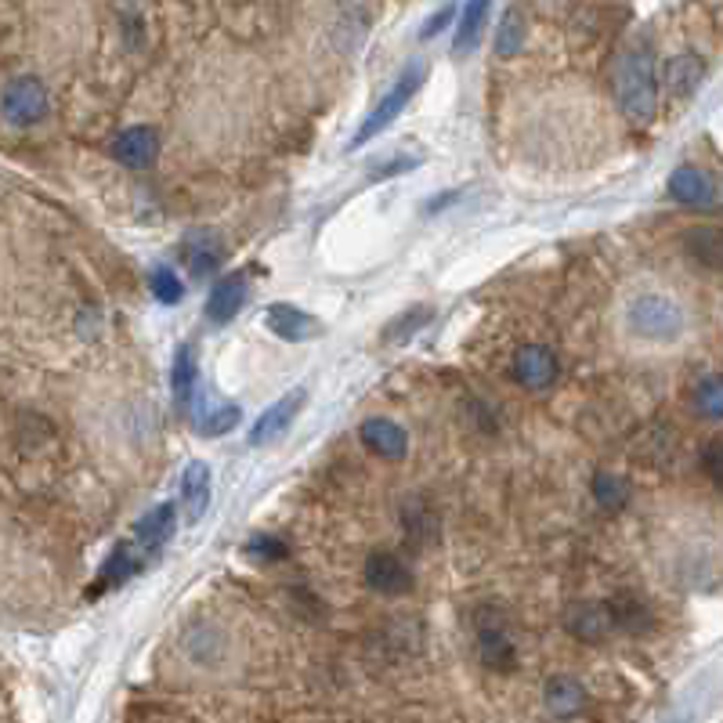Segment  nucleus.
Returning <instances> with one entry per match:
<instances>
[{"instance_id":"15","label":"nucleus","mask_w":723,"mask_h":723,"mask_svg":"<svg viewBox=\"0 0 723 723\" xmlns=\"http://www.w3.org/2000/svg\"><path fill=\"white\" fill-rule=\"evenodd\" d=\"M174 528H177V511H174V503L152 506V511L135 525L138 547H141V550H149V553H152V550H160L163 543H167V539L174 536Z\"/></svg>"},{"instance_id":"25","label":"nucleus","mask_w":723,"mask_h":723,"mask_svg":"<svg viewBox=\"0 0 723 723\" xmlns=\"http://www.w3.org/2000/svg\"><path fill=\"white\" fill-rule=\"evenodd\" d=\"M594 495H597L600 511H622L626 500H630V485H626V478H619V474L600 470L594 478Z\"/></svg>"},{"instance_id":"17","label":"nucleus","mask_w":723,"mask_h":723,"mask_svg":"<svg viewBox=\"0 0 723 723\" xmlns=\"http://www.w3.org/2000/svg\"><path fill=\"white\" fill-rule=\"evenodd\" d=\"M543 698H547V709L553 716H575L579 709L586 705V687L575 677H553V680H547Z\"/></svg>"},{"instance_id":"4","label":"nucleus","mask_w":723,"mask_h":723,"mask_svg":"<svg viewBox=\"0 0 723 723\" xmlns=\"http://www.w3.org/2000/svg\"><path fill=\"white\" fill-rule=\"evenodd\" d=\"M47 88L37 77H15L8 80L4 94H0V113H4L8 124L15 127H33L47 116Z\"/></svg>"},{"instance_id":"13","label":"nucleus","mask_w":723,"mask_h":723,"mask_svg":"<svg viewBox=\"0 0 723 723\" xmlns=\"http://www.w3.org/2000/svg\"><path fill=\"white\" fill-rule=\"evenodd\" d=\"M246 304V279L243 276H221L207 293V318L213 326L232 323Z\"/></svg>"},{"instance_id":"23","label":"nucleus","mask_w":723,"mask_h":723,"mask_svg":"<svg viewBox=\"0 0 723 723\" xmlns=\"http://www.w3.org/2000/svg\"><path fill=\"white\" fill-rule=\"evenodd\" d=\"M481 662L489 669L511 673L514 662H517V651L511 644V637H506L503 630H481Z\"/></svg>"},{"instance_id":"26","label":"nucleus","mask_w":723,"mask_h":723,"mask_svg":"<svg viewBox=\"0 0 723 723\" xmlns=\"http://www.w3.org/2000/svg\"><path fill=\"white\" fill-rule=\"evenodd\" d=\"M431 315H434V312H431L427 304L412 307V312H406V315H398L395 323L384 329V343H409V337H417L420 329L431 323Z\"/></svg>"},{"instance_id":"24","label":"nucleus","mask_w":723,"mask_h":723,"mask_svg":"<svg viewBox=\"0 0 723 723\" xmlns=\"http://www.w3.org/2000/svg\"><path fill=\"white\" fill-rule=\"evenodd\" d=\"M243 420V409L235 406V401H218V406H210L203 417H199V434L203 438H221V434H229V431H235V423Z\"/></svg>"},{"instance_id":"7","label":"nucleus","mask_w":723,"mask_h":723,"mask_svg":"<svg viewBox=\"0 0 723 723\" xmlns=\"http://www.w3.org/2000/svg\"><path fill=\"white\" fill-rule=\"evenodd\" d=\"M265 326L287 343H304V340L323 337V323H318L315 315H307L304 307H293V304H268Z\"/></svg>"},{"instance_id":"31","label":"nucleus","mask_w":723,"mask_h":723,"mask_svg":"<svg viewBox=\"0 0 723 723\" xmlns=\"http://www.w3.org/2000/svg\"><path fill=\"white\" fill-rule=\"evenodd\" d=\"M453 11H456V4H445L442 11H434V15L427 19V26H423V33H420V37H423V40H431L434 33H442V30L448 26V19H453Z\"/></svg>"},{"instance_id":"18","label":"nucleus","mask_w":723,"mask_h":723,"mask_svg":"<svg viewBox=\"0 0 723 723\" xmlns=\"http://www.w3.org/2000/svg\"><path fill=\"white\" fill-rule=\"evenodd\" d=\"M705 77V66L698 55H677L666 62V88L677 94V98H687V94H695L698 84H702Z\"/></svg>"},{"instance_id":"3","label":"nucleus","mask_w":723,"mask_h":723,"mask_svg":"<svg viewBox=\"0 0 723 723\" xmlns=\"http://www.w3.org/2000/svg\"><path fill=\"white\" fill-rule=\"evenodd\" d=\"M423 80H427V66L423 62H409L406 69L398 73V80L390 84V91L381 98V105L370 113V120H365L362 127H359V135L351 138V149H362L365 141H373L381 130H387L390 124L398 120L401 116V109L412 102V94H417L420 88H423Z\"/></svg>"},{"instance_id":"14","label":"nucleus","mask_w":723,"mask_h":723,"mask_svg":"<svg viewBox=\"0 0 723 723\" xmlns=\"http://www.w3.org/2000/svg\"><path fill=\"white\" fill-rule=\"evenodd\" d=\"M564 626H568V633H572V637L590 640V644H600V640L615 630L608 604H575V608L568 611Z\"/></svg>"},{"instance_id":"30","label":"nucleus","mask_w":723,"mask_h":723,"mask_svg":"<svg viewBox=\"0 0 723 723\" xmlns=\"http://www.w3.org/2000/svg\"><path fill=\"white\" fill-rule=\"evenodd\" d=\"M687 243H691V254L698 260H705L709 268H720V235L713 229L687 232Z\"/></svg>"},{"instance_id":"20","label":"nucleus","mask_w":723,"mask_h":723,"mask_svg":"<svg viewBox=\"0 0 723 723\" xmlns=\"http://www.w3.org/2000/svg\"><path fill=\"white\" fill-rule=\"evenodd\" d=\"M182 254L188 260V268H193V276H199V279L210 276V271H218L221 257H224L221 243L213 240V235H203V232H196L193 240H185Z\"/></svg>"},{"instance_id":"22","label":"nucleus","mask_w":723,"mask_h":723,"mask_svg":"<svg viewBox=\"0 0 723 723\" xmlns=\"http://www.w3.org/2000/svg\"><path fill=\"white\" fill-rule=\"evenodd\" d=\"M525 51V15L517 8H506L500 26H495V55L514 58Z\"/></svg>"},{"instance_id":"29","label":"nucleus","mask_w":723,"mask_h":723,"mask_svg":"<svg viewBox=\"0 0 723 723\" xmlns=\"http://www.w3.org/2000/svg\"><path fill=\"white\" fill-rule=\"evenodd\" d=\"M243 553H250V561L276 564V561H282V557L290 553V547L279 536H265V532H257V536H250V543H246Z\"/></svg>"},{"instance_id":"10","label":"nucleus","mask_w":723,"mask_h":723,"mask_svg":"<svg viewBox=\"0 0 723 723\" xmlns=\"http://www.w3.org/2000/svg\"><path fill=\"white\" fill-rule=\"evenodd\" d=\"M359 438H362V445L370 448L373 456L390 459V464L406 459V453H409V434L401 431V427H398L395 420H387V417L365 420V423H362V431H359Z\"/></svg>"},{"instance_id":"32","label":"nucleus","mask_w":723,"mask_h":723,"mask_svg":"<svg viewBox=\"0 0 723 723\" xmlns=\"http://www.w3.org/2000/svg\"><path fill=\"white\" fill-rule=\"evenodd\" d=\"M720 453H723V445H720V442H709V448H705V470H709V478H713L716 485H723Z\"/></svg>"},{"instance_id":"1","label":"nucleus","mask_w":723,"mask_h":723,"mask_svg":"<svg viewBox=\"0 0 723 723\" xmlns=\"http://www.w3.org/2000/svg\"><path fill=\"white\" fill-rule=\"evenodd\" d=\"M615 98L630 124H651L658 113V80H655V58L648 47H630L615 62Z\"/></svg>"},{"instance_id":"16","label":"nucleus","mask_w":723,"mask_h":723,"mask_svg":"<svg viewBox=\"0 0 723 723\" xmlns=\"http://www.w3.org/2000/svg\"><path fill=\"white\" fill-rule=\"evenodd\" d=\"M489 11H492V0H467L464 11H459V30L453 40L456 55H467L481 44V33L489 26Z\"/></svg>"},{"instance_id":"21","label":"nucleus","mask_w":723,"mask_h":723,"mask_svg":"<svg viewBox=\"0 0 723 723\" xmlns=\"http://www.w3.org/2000/svg\"><path fill=\"white\" fill-rule=\"evenodd\" d=\"M138 568H141V557L135 553V543H120V547L109 553V561L102 564L98 583L102 586H124L130 575H138Z\"/></svg>"},{"instance_id":"11","label":"nucleus","mask_w":723,"mask_h":723,"mask_svg":"<svg viewBox=\"0 0 723 723\" xmlns=\"http://www.w3.org/2000/svg\"><path fill=\"white\" fill-rule=\"evenodd\" d=\"M210 489H213L210 467L203 464V459H193V464H188L185 474H182V495H177V503H182V514H185L188 525H196V521L207 514Z\"/></svg>"},{"instance_id":"27","label":"nucleus","mask_w":723,"mask_h":723,"mask_svg":"<svg viewBox=\"0 0 723 723\" xmlns=\"http://www.w3.org/2000/svg\"><path fill=\"white\" fill-rule=\"evenodd\" d=\"M149 287H152V293H156V301H160V304H177V301L185 298L182 279H177V271L167 268V265H156V268H152Z\"/></svg>"},{"instance_id":"19","label":"nucleus","mask_w":723,"mask_h":723,"mask_svg":"<svg viewBox=\"0 0 723 723\" xmlns=\"http://www.w3.org/2000/svg\"><path fill=\"white\" fill-rule=\"evenodd\" d=\"M171 390L177 409L193 406V390H196V351L193 343H182L174 354V370H171Z\"/></svg>"},{"instance_id":"5","label":"nucleus","mask_w":723,"mask_h":723,"mask_svg":"<svg viewBox=\"0 0 723 723\" xmlns=\"http://www.w3.org/2000/svg\"><path fill=\"white\" fill-rule=\"evenodd\" d=\"M365 583H370L381 597H406L412 590V568L401 561L398 553L376 550L365 561Z\"/></svg>"},{"instance_id":"9","label":"nucleus","mask_w":723,"mask_h":723,"mask_svg":"<svg viewBox=\"0 0 723 723\" xmlns=\"http://www.w3.org/2000/svg\"><path fill=\"white\" fill-rule=\"evenodd\" d=\"M304 401H307L304 387L290 390V395H282L279 401H271V406L257 417V423L250 427V445H265V442H271V438H279L293 423V417L301 412Z\"/></svg>"},{"instance_id":"8","label":"nucleus","mask_w":723,"mask_h":723,"mask_svg":"<svg viewBox=\"0 0 723 723\" xmlns=\"http://www.w3.org/2000/svg\"><path fill=\"white\" fill-rule=\"evenodd\" d=\"M511 370L517 376V384H525L532 390H543L557 381V359L550 348H543V343H525L521 351H514Z\"/></svg>"},{"instance_id":"12","label":"nucleus","mask_w":723,"mask_h":723,"mask_svg":"<svg viewBox=\"0 0 723 723\" xmlns=\"http://www.w3.org/2000/svg\"><path fill=\"white\" fill-rule=\"evenodd\" d=\"M669 199H677L680 207H713L716 203V185L713 177L698 167H677L669 174Z\"/></svg>"},{"instance_id":"2","label":"nucleus","mask_w":723,"mask_h":723,"mask_svg":"<svg viewBox=\"0 0 723 723\" xmlns=\"http://www.w3.org/2000/svg\"><path fill=\"white\" fill-rule=\"evenodd\" d=\"M626 329L644 343H677L687 329V312L669 293H637L626 304Z\"/></svg>"},{"instance_id":"6","label":"nucleus","mask_w":723,"mask_h":723,"mask_svg":"<svg viewBox=\"0 0 723 723\" xmlns=\"http://www.w3.org/2000/svg\"><path fill=\"white\" fill-rule=\"evenodd\" d=\"M113 160L130 171H145L160 160V135L152 127H127L113 138Z\"/></svg>"},{"instance_id":"28","label":"nucleus","mask_w":723,"mask_h":723,"mask_svg":"<svg viewBox=\"0 0 723 723\" xmlns=\"http://www.w3.org/2000/svg\"><path fill=\"white\" fill-rule=\"evenodd\" d=\"M695 406L702 412L705 420H720L723 417V387H720V376H705L702 384L695 390Z\"/></svg>"}]
</instances>
